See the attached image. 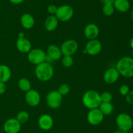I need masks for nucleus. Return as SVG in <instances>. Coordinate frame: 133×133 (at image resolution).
I'll list each match as a JSON object with an SVG mask.
<instances>
[{"label":"nucleus","instance_id":"obj_18","mask_svg":"<svg viewBox=\"0 0 133 133\" xmlns=\"http://www.w3.org/2000/svg\"><path fill=\"white\" fill-rule=\"evenodd\" d=\"M20 23L23 28L27 29H31L35 25V18L31 14L29 13H25L21 16Z\"/></svg>","mask_w":133,"mask_h":133},{"label":"nucleus","instance_id":"obj_12","mask_svg":"<svg viewBox=\"0 0 133 133\" xmlns=\"http://www.w3.org/2000/svg\"><path fill=\"white\" fill-rule=\"evenodd\" d=\"M25 99L27 104L31 106H36L40 102V95L35 89H30L27 91L25 95Z\"/></svg>","mask_w":133,"mask_h":133},{"label":"nucleus","instance_id":"obj_33","mask_svg":"<svg viewBox=\"0 0 133 133\" xmlns=\"http://www.w3.org/2000/svg\"><path fill=\"white\" fill-rule=\"evenodd\" d=\"M10 3L15 5H18V4H21L25 1V0H9Z\"/></svg>","mask_w":133,"mask_h":133},{"label":"nucleus","instance_id":"obj_9","mask_svg":"<svg viewBox=\"0 0 133 133\" xmlns=\"http://www.w3.org/2000/svg\"><path fill=\"white\" fill-rule=\"evenodd\" d=\"M102 49V44L97 39L90 40L86 44L84 52L90 56H94L99 54Z\"/></svg>","mask_w":133,"mask_h":133},{"label":"nucleus","instance_id":"obj_23","mask_svg":"<svg viewBox=\"0 0 133 133\" xmlns=\"http://www.w3.org/2000/svg\"><path fill=\"white\" fill-rule=\"evenodd\" d=\"M18 87L19 89L22 90V91L24 92H27L29 90L31 89V84L30 81L28 79L25 78H22L18 81Z\"/></svg>","mask_w":133,"mask_h":133},{"label":"nucleus","instance_id":"obj_19","mask_svg":"<svg viewBox=\"0 0 133 133\" xmlns=\"http://www.w3.org/2000/svg\"><path fill=\"white\" fill-rule=\"evenodd\" d=\"M58 25V20L55 15H49L44 22V27L48 31H53Z\"/></svg>","mask_w":133,"mask_h":133},{"label":"nucleus","instance_id":"obj_24","mask_svg":"<svg viewBox=\"0 0 133 133\" xmlns=\"http://www.w3.org/2000/svg\"><path fill=\"white\" fill-rule=\"evenodd\" d=\"M114 10L115 9L113 4H105L102 9L103 13L106 16H110L112 15L114 13Z\"/></svg>","mask_w":133,"mask_h":133},{"label":"nucleus","instance_id":"obj_34","mask_svg":"<svg viewBox=\"0 0 133 133\" xmlns=\"http://www.w3.org/2000/svg\"><path fill=\"white\" fill-rule=\"evenodd\" d=\"M101 2L105 4H113L115 0H101Z\"/></svg>","mask_w":133,"mask_h":133},{"label":"nucleus","instance_id":"obj_25","mask_svg":"<svg viewBox=\"0 0 133 133\" xmlns=\"http://www.w3.org/2000/svg\"><path fill=\"white\" fill-rule=\"evenodd\" d=\"M29 119V114L26 111H21L17 114L16 119L20 123H25Z\"/></svg>","mask_w":133,"mask_h":133},{"label":"nucleus","instance_id":"obj_27","mask_svg":"<svg viewBox=\"0 0 133 133\" xmlns=\"http://www.w3.org/2000/svg\"><path fill=\"white\" fill-rule=\"evenodd\" d=\"M101 102H111L112 100V95L109 91H105L100 94Z\"/></svg>","mask_w":133,"mask_h":133},{"label":"nucleus","instance_id":"obj_17","mask_svg":"<svg viewBox=\"0 0 133 133\" xmlns=\"http://www.w3.org/2000/svg\"><path fill=\"white\" fill-rule=\"evenodd\" d=\"M16 46L18 50L23 53H28L31 50V43L25 37L18 38L16 43Z\"/></svg>","mask_w":133,"mask_h":133},{"label":"nucleus","instance_id":"obj_22","mask_svg":"<svg viewBox=\"0 0 133 133\" xmlns=\"http://www.w3.org/2000/svg\"><path fill=\"white\" fill-rule=\"evenodd\" d=\"M98 108L104 116H109L112 113L114 106L111 102H101Z\"/></svg>","mask_w":133,"mask_h":133},{"label":"nucleus","instance_id":"obj_5","mask_svg":"<svg viewBox=\"0 0 133 133\" xmlns=\"http://www.w3.org/2000/svg\"><path fill=\"white\" fill-rule=\"evenodd\" d=\"M117 126L123 131H128L133 126V120L131 116L125 113H119L116 119Z\"/></svg>","mask_w":133,"mask_h":133},{"label":"nucleus","instance_id":"obj_8","mask_svg":"<svg viewBox=\"0 0 133 133\" xmlns=\"http://www.w3.org/2000/svg\"><path fill=\"white\" fill-rule=\"evenodd\" d=\"M78 43L74 39L66 40L62 44L61 50L63 56H72L78 50Z\"/></svg>","mask_w":133,"mask_h":133},{"label":"nucleus","instance_id":"obj_37","mask_svg":"<svg viewBox=\"0 0 133 133\" xmlns=\"http://www.w3.org/2000/svg\"><path fill=\"white\" fill-rule=\"evenodd\" d=\"M130 16H131V18L133 20V10H132V11L131 12V14H130Z\"/></svg>","mask_w":133,"mask_h":133},{"label":"nucleus","instance_id":"obj_38","mask_svg":"<svg viewBox=\"0 0 133 133\" xmlns=\"http://www.w3.org/2000/svg\"><path fill=\"white\" fill-rule=\"evenodd\" d=\"M114 133H123L122 132H119V131H116V132H114Z\"/></svg>","mask_w":133,"mask_h":133},{"label":"nucleus","instance_id":"obj_39","mask_svg":"<svg viewBox=\"0 0 133 133\" xmlns=\"http://www.w3.org/2000/svg\"><path fill=\"white\" fill-rule=\"evenodd\" d=\"M131 54H132V56H133V50L132 51V53H131Z\"/></svg>","mask_w":133,"mask_h":133},{"label":"nucleus","instance_id":"obj_35","mask_svg":"<svg viewBox=\"0 0 133 133\" xmlns=\"http://www.w3.org/2000/svg\"><path fill=\"white\" fill-rule=\"evenodd\" d=\"M25 37V34L23 32H19L18 33V38H23Z\"/></svg>","mask_w":133,"mask_h":133},{"label":"nucleus","instance_id":"obj_32","mask_svg":"<svg viewBox=\"0 0 133 133\" xmlns=\"http://www.w3.org/2000/svg\"><path fill=\"white\" fill-rule=\"evenodd\" d=\"M5 91H6V85H5V83L0 82V95L5 93Z\"/></svg>","mask_w":133,"mask_h":133},{"label":"nucleus","instance_id":"obj_40","mask_svg":"<svg viewBox=\"0 0 133 133\" xmlns=\"http://www.w3.org/2000/svg\"><path fill=\"white\" fill-rule=\"evenodd\" d=\"M131 133H133V132H131Z\"/></svg>","mask_w":133,"mask_h":133},{"label":"nucleus","instance_id":"obj_10","mask_svg":"<svg viewBox=\"0 0 133 133\" xmlns=\"http://www.w3.org/2000/svg\"><path fill=\"white\" fill-rule=\"evenodd\" d=\"M104 118V115L99 108L90 110L87 114V121L92 125H97L101 123Z\"/></svg>","mask_w":133,"mask_h":133},{"label":"nucleus","instance_id":"obj_1","mask_svg":"<svg viewBox=\"0 0 133 133\" xmlns=\"http://www.w3.org/2000/svg\"><path fill=\"white\" fill-rule=\"evenodd\" d=\"M116 69L123 77H133V58L129 56H125L118 60Z\"/></svg>","mask_w":133,"mask_h":133},{"label":"nucleus","instance_id":"obj_26","mask_svg":"<svg viewBox=\"0 0 133 133\" xmlns=\"http://www.w3.org/2000/svg\"><path fill=\"white\" fill-rule=\"evenodd\" d=\"M62 64L66 68H70L74 64V59L71 56H64L62 59Z\"/></svg>","mask_w":133,"mask_h":133},{"label":"nucleus","instance_id":"obj_21","mask_svg":"<svg viewBox=\"0 0 133 133\" xmlns=\"http://www.w3.org/2000/svg\"><path fill=\"white\" fill-rule=\"evenodd\" d=\"M11 70L6 65H0V82H8L11 77Z\"/></svg>","mask_w":133,"mask_h":133},{"label":"nucleus","instance_id":"obj_15","mask_svg":"<svg viewBox=\"0 0 133 133\" xmlns=\"http://www.w3.org/2000/svg\"><path fill=\"white\" fill-rule=\"evenodd\" d=\"M39 126L44 130H49L53 127V119L49 114H43L39 117L38 121Z\"/></svg>","mask_w":133,"mask_h":133},{"label":"nucleus","instance_id":"obj_11","mask_svg":"<svg viewBox=\"0 0 133 133\" xmlns=\"http://www.w3.org/2000/svg\"><path fill=\"white\" fill-rule=\"evenodd\" d=\"M21 129V123L16 118H10L6 120L3 125L5 133H18Z\"/></svg>","mask_w":133,"mask_h":133},{"label":"nucleus","instance_id":"obj_6","mask_svg":"<svg viewBox=\"0 0 133 133\" xmlns=\"http://www.w3.org/2000/svg\"><path fill=\"white\" fill-rule=\"evenodd\" d=\"M74 14V9L70 5H64L58 7L55 16L58 21L67 22L72 18Z\"/></svg>","mask_w":133,"mask_h":133},{"label":"nucleus","instance_id":"obj_14","mask_svg":"<svg viewBox=\"0 0 133 133\" xmlns=\"http://www.w3.org/2000/svg\"><path fill=\"white\" fill-rule=\"evenodd\" d=\"M99 33V29L98 26L93 23L87 25L84 29V34L86 37L89 40L96 39Z\"/></svg>","mask_w":133,"mask_h":133},{"label":"nucleus","instance_id":"obj_29","mask_svg":"<svg viewBox=\"0 0 133 133\" xmlns=\"http://www.w3.org/2000/svg\"><path fill=\"white\" fill-rule=\"evenodd\" d=\"M129 87L126 84H123L121 86L119 89V93L123 95V96H126L128 94V93L129 92Z\"/></svg>","mask_w":133,"mask_h":133},{"label":"nucleus","instance_id":"obj_3","mask_svg":"<svg viewBox=\"0 0 133 133\" xmlns=\"http://www.w3.org/2000/svg\"><path fill=\"white\" fill-rule=\"evenodd\" d=\"M54 74V69L49 63H42L36 65L35 68V75L36 78L42 82H47L51 80Z\"/></svg>","mask_w":133,"mask_h":133},{"label":"nucleus","instance_id":"obj_4","mask_svg":"<svg viewBox=\"0 0 133 133\" xmlns=\"http://www.w3.org/2000/svg\"><path fill=\"white\" fill-rule=\"evenodd\" d=\"M27 59L31 63L38 65L46 61L47 54L43 50L39 48L31 50L28 52Z\"/></svg>","mask_w":133,"mask_h":133},{"label":"nucleus","instance_id":"obj_20","mask_svg":"<svg viewBox=\"0 0 133 133\" xmlns=\"http://www.w3.org/2000/svg\"><path fill=\"white\" fill-rule=\"evenodd\" d=\"M113 5L114 9L120 13H126L130 9V3L128 0H115Z\"/></svg>","mask_w":133,"mask_h":133},{"label":"nucleus","instance_id":"obj_36","mask_svg":"<svg viewBox=\"0 0 133 133\" xmlns=\"http://www.w3.org/2000/svg\"><path fill=\"white\" fill-rule=\"evenodd\" d=\"M130 46L133 50V37L130 40Z\"/></svg>","mask_w":133,"mask_h":133},{"label":"nucleus","instance_id":"obj_13","mask_svg":"<svg viewBox=\"0 0 133 133\" xmlns=\"http://www.w3.org/2000/svg\"><path fill=\"white\" fill-rule=\"evenodd\" d=\"M119 77V73L116 68H110L105 72L103 74V80L108 84L115 83Z\"/></svg>","mask_w":133,"mask_h":133},{"label":"nucleus","instance_id":"obj_28","mask_svg":"<svg viewBox=\"0 0 133 133\" xmlns=\"http://www.w3.org/2000/svg\"><path fill=\"white\" fill-rule=\"evenodd\" d=\"M57 91L62 96L68 95L70 91V87L69 85L66 84V83H63L59 86L58 89Z\"/></svg>","mask_w":133,"mask_h":133},{"label":"nucleus","instance_id":"obj_30","mask_svg":"<svg viewBox=\"0 0 133 133\" xmlns=\"http://www.w3.org/2000/svg\"><path fill=\"white\" fill-rule=\"evenodd\" d=\"M58 7L54 4H51L48 7V12L51 15H55Z\"/></svg>","mask_w":133,"mask_h":133},{"label":"nucleus","instance_id":"obj_2","mask_svg":"<svg viewBox=\"0 0 133 133\" xmlns=\"http://www.w3.org/2000/svg\"><path fill=\"white\" fill-rule=\"evenodd\" d=\"M82 101L84 106L88 109L98 108L101 103L100 94L95 90H88L83 95Z\"/></svg>","mask_w":133,"mask_h":133},{"label":"nucleus","instance_id":"obj_7","mask_svg":"<svg viewBox=\"0 0 133 133\" xmlns=\"http://www.w3.org/2000/svg\"><path fill=\"white\" fill-rule=\"evenodd\" d=\"M62 101V96L58 91H51L48 93L46 96V102L48 106L52 109L59 108Z\"/></svg>","mask_w":133,"mask_h":133},{"label":"nucleus","instance_id":"obj_31","mask_svg":"<svg viewBox=\"0 0 133 133\" xmlns=\"http://www.w3.org/2000/svg\"><path fill=\"white\" fill-rule=\"evenodd\" d=\"M125 96L127 102L129 103V104H131V105H133V90L129 91V92L128 93V94Z\"/></svg>","mask_w":133,"mask_h":133},{"label":"nucleus","instance_id":"obj_16","mask_svg":"<svg viewBox=\"0 0 133 133\" xmlns=\"http://www.w3.org/2000/svg\"><path fill=\"white\" fill-rule=\"evenodd\" d=\"M47 53V57L53 61L59 60L62 56L61 48H58L55 44H51L48 47Z\"/></svg>","mask_w":133,"mask_h":133}]
</instances>
